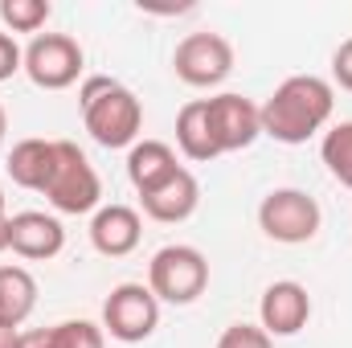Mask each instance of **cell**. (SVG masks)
Segmentation results:
<instances>
[{"mask_svg":"<svg viewBox=\"0 0 352 348\" xmlns=\"http://www.w3.org/2000/svg\"><path fill=\"white\" fill-rule=\"evenodd\" d=\"M4 131H8V115H4V107H0V144H4Z\"/></svg>","mask_w":352,"mask_h":348,"instance_id":"obj_26","label":"cell"},{"mask_svg":"<svg viewBox=\"0 0 352 348\" xmlns=\"http://www.w3.org/2000/svg\"><path fill=\"white\" fill-rule=\"evenodd\" d=\"M37 307V279L25 266H0V324L21 328Z\"/></svg>","mask_w":352,"mask_h":348,"instance_id":"obj_16","label":"cell"},{"mask_svg":"<svg viewBox=\"0 0 352 348\" xmlns=\"http://www.w3.org/2000/svg\"><path fill=\"white\" fill-rule=\"evenodd\" d=\"M140 201H144V213H148L152 221L176 226V221H188V217L197 213V205H201V184H197V176L188 173V168H176L160 188L144 193Z\"/></svg>","mask_w":352,"mask_h":348,"instance_id":"obj_13","label":"cell"},{"mask_svg":"<svg viewBox=\"0 0 352 348\" xmlns=\"http://www.w3.org/2000/svg\"><path fill=\"white\" fill-rule=\"evenodd\" d=\"M320 156L328 164V173L336 176L344 188H352V119L336 123L332 131H324V144H320Z\"/></svg>","mask_w":352,"mask_h":348,"instance_id":"obj_19","label":"cell"},{"mask_svg":"<svg viewBox=\"0 0 352 348\" xmlns=\"http://www.w3.org/2000/svg\"><path fill=\"white\" fill-rule=\"evenodd\" d=\"M176 152L164 144V140H135L131 152H127V180L135 184V193H152L160 188L168 176L176 173Z\"/></svg>","mask_w":352,"mask_h":348,"instance_id":"obj_14","label":"cell"},{"mask_svg":"<svg viewBox=\"0 0 352 348\" xmlns=\"http://www.w3.org/2000/svg\"><path fill=\"white\" fill-rule=\"evenodd\" d=\"M173 70L180 83L205 90L221 87L234 70V45L221 33H188L173 54Z\"/></svg>","mask_w":352,"mask_h":348,"instance_id":"obj_8","label":"cell"},{"mask_svg":"<svg viewBox=\"0 0 352 348\" xmlns=\"http://www.w3.org/2000/svg\"><path fill=\"white\" fill-rule=\"evenodd\" d=\"M54 160H58V144H54V140H21V144L8 152L4 173L12 176V184H21V188L45 193L50 173H54Z\"/></svg>","mask_w":352,"mask_h":348,"instance_id":"obj_15","label":"cell"},{"mask_svg":"<svg viewBox=\"0 0 352 348\" xmlns=\"http://www.w3.org/2000/svg\"><path fill=\"white\" fill-rule=\"evenodd\" d=\"M144 238L140 213L131 205H102L90 217V246L107 259H127Z\"/></svg>","mask_w":352,"mask_h":348,"instance_id":"obj_12","label":"cell"},{"mask_svg":"<svg viewBox=\"0 0 352 348\" xmlns=\"http://www.w3.org/2000/svg\"><path fill=\"white\" fill-rule=\"evenodd\" d=\"M332 107H336V90H332L328 78H320V74H291L258 107L263 135L278 140V144H291V148L307 144L316 131L328 127Z\"/></svg>","mask_w":352,"mask_h":348,"instance_id":"obj_1","label":"cell"},{"mask_svg":"<svg viewBox=\"0 0 352 348\" xmlns=\"http://www.w3.org/2000/svg\"><path fill=\"white\" fill-rule=\"evenodd\" d=\"M332 78H336L344 90H352V37L340 41L336 54H332Z\"/></svg>","mask_w":352,"mask_h":348,"instance_id":"obj_23","label":"cell"},{"mask_svg":"<svg viewBox=\"0 0 352 348\" xmlns=\"http://www.w3.org/2000/svg\"><path fill=\"white\" fill-rule=\"evenodd\" d=\"M16 70H25V50L8 33H0V83H8Z\"/></svg>","mask_w":352,"mask_h":348,"instance_id":"obj_22","label":"cell"},{"mask_svg":"<svg viewBox=\"0 0 352 348\" xmlns=\"http://www.w3.org/2000/svg\"><path fill=\"white\" fill-rule=\"evenodd\" d=\"M62 246H66V230L54 213L25 209V213L8 217V250L12 254H21L29 262H50L62 254Z\"/></svg>","mask_w":352,"mask_h":348,"instance_id":"obj_11","label":"cell"},{"mask_svg":"<svg viewBox=\"0 0 352 348\" xmlns=\"http://www.w3.org/2000/svg\"><path fill=\"white\" fill-rule=\"evenodd\" d=\"M0 348H21V332L8 328V324H0Z\"/></svg>","mask_w":352,"mask_h":348,"instance_id":"obj_24","label":"cell"},{"mask_svg":"<svg viewBox=\"0 0 352 348\" xmlns=\"http://www.w3.org/2000/svg\"><path fill=\"white\" fill-rule=\"evenodd\" d=\"M0 221H8V213H4V193H0Z\"/></svg>","mask_w":352,"mask_h":348,"instance_id":"obj_27","label":"cell"},{"mask_svg":"<svg viewBox=\"0 0 352 348\" xmlns=\"http://www.w3.org/2000/svg\"><path fill=\"white\" fill-rule=\"evenodd\" d=\"M82 45L70 33H37L25 45V74L41 90H66L82 74Z\"/></svg>","mask_w":352,"mask_h":348,"instance_id":"obj_7","label":"cell"},{"mask_svg":"<svg viewBox=\"0 0 352 348\" xmlns=\"http://www.w3.org/2000/svg\"><path fill=\"white\" fill-rule=\"evenodd\" d=\"M160 328V299L148 283H119L102 303V332L119 345H140Z\"/></svg>","mask_w":352,"mask_h":348,"instance_id":"obj_6","label":"cell"},{"mask_svg":"<svg viewBox=\"0 0 352 348\" xmlns=\"http://www.w3.org/2000/svg\"><path fill=\"white\" fill-rule=\"evenodd\" d=\"M258 320H263L258 328H263L270 340H274V336H295V332H303L307 320H311V295H307V287L295 283V279L270 283L263 291V303H258Z\"/></svg>","mask_w":352,"mask_h":348,"instance_id":"obj_10","label":"cell"},{"mask_svg":"<svg viewBox=\"0 0 352 348\" xmlns=\"http://www.w3.org/2000/svg\"><path fill=\"white\" fill-rule=\"evenodd\" d=\"M78 102H82V123L94 135V144H102V148L135 144V135L144 127V107L119 78H107V74L87 78L78 90Z\"/></svg>","mask_w":352,"mask_h":348,"instance_id":"obj_2","label":"cell"},{"mask_svg":"<svg viewBox=\"0 0 352 348\" xmlns=\"http://www.w3.org/2000/svg\"><path fill=\"white\" fill-rule=\"evenodd\" d=\"M58 144V160L45 184V197L58 213H94L98 197H102V180L94 173V164L87 160V152L70 140H54Z\"/></svg>","mask_w":352,"mask_h":348,"instance_id":"obj_4","label":"cell"},{"mask_svg":"<svg viewBox=\"0 0 352 348\" xmlns=\"http://www.w3.org/2000/svg\"><path fill=\"white\" fill-rule=\"evenodd\" d=\"M176 144L188 160L205 164V160H217V144H213V131H209V115H205V98H192L180 107L176 115Z\"/></svg>","mask_w":352,"mask_h":348,"instance_id":"obj_18","label":"cell"},{"mask_svg":"<svg viewBox=\"0 0 352 348\" xmlns=\"http://www.w3.org/2000/svg\"><path fill=\"white\" fill-rule=\"evenodd\" d=\"M320 201L307 197L303 188H274L266 193L263 205H258V226L270 242H283V246H299V242H311L320 234Z\"/></svg>","mask_w":352,"mask_h":348,"instance_id":"obj_5","label":"cell"},{"mask_svg":"<svg viewBox=\"0 0 352 348\" xmlns=\"http://www.w3.org/2000/svg\"><path fill=\"white\" fill-rule=\"evenodd\" d=\"M217 348H274V340L266 336L263 328H254V324H230L221 332Z\"/></svg>","mask_w":352,"mask_h":348,"instance_id":"obj_21","label":"cell"},{"mask_svg":"<svg viewBox=\"0 0 352 348\" xmlns=\"http://www.w3.org/2000/svg\"><path fill=\"white\" fill-rule=\"evenodd\" d=\"M21 348H107V332L90 320H62L50 328L21 332Z\"/></svg>","mask_w":352,"mask_h":348,"instance_id":"obj_17","label":"cell"},{"mask_svg":"<svg viewBox=\"0 0 352 348\" xmlns=\"http://www.w3.org/2000/svg\"><path fill=\"white\" fill-rule=\"evenodd\" d=\"M148 287L160 303H173V307L197 303L209 287V262L197 246H180V242L164 246L148 262Z\"/></svg>","mask_w":352,"mask_h":348,"instance_id":"obj_3","label":"cell"},{"mask_svg":"<svg viewBox=\"0 0 352 348\" xmlns=\"http://www.w3.org/2000/svg\"><path fill=\"white\" fill-rule=\"evenodd\" d=\"M50 4L45 0H0V21L12 29V33H37L45 21H50Z\"/></svg>","mask_w":352,"mask_h":348,"instance_id":"obj_20","label":"cell"},{"mask_svg":"<svg viewBox=\"0 0 352 348\" xmlns=\"http://www.w3.org/2000/svg\"><path fill=\"white\" fill-rule=\"evenodd\" d=\"M8 250V221H0V254Z\"/></svg>","mask_w":352,"mask_h":348,"instance_id":"obj_25","label":"cell"},{"mask_svg":"<svg viewBox=\"0 0 352 348\" xmlns=\"http://www.w3.org/2000/svg\"><path fill=\"white\" fill-rule=\"evenodd\" d=\"M205 115H209V131H213V144L217 152H242L250 148L258 135H263V119H258V107L246 98V94H213L205 98Z\"/></svg>","mask_w":352,"mask_h":348,"instance_id":"obj_9","label":"cell"}]
</instances>
